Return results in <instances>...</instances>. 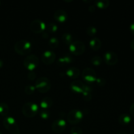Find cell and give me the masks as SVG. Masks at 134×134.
Returning a JSON list of instances; mask_svg holds the SVG:
<instances>
[{
  "instance_id": "cell-6",
  "label": "cell",
  "mask_w": 134,
  "mask_h": 134,
  "mask_svg": "<svg viewBox=\"0 0 134 134\" xmlns=\"http://www.w3.org/2000/svg\"><path fill=\"white\" fill-rule=\"evenodd\" d=\"M83 119V113L79 109H72L68 113L67 120L71 124H79Z\"/></svg>"
},
{
  "instance_id": "cell-27",
  "label": "cell",
  "mask_w": 134,
  "mask_h": 134,
  "mask_svg": "<svg viewBox=\"0 0 134 134\" xmlns=\"http://www.w3.org/2000/svg\"><path fill=\"white\" fill-rule=\"evenodd\" d=\"M86 33L90 37H93L96 34L97 29L96 27L93 26H90L86 28Z\"/></svg>"
},
{
  "instance_id": "cell-24",
  "label": "cell",
  "mask_w": 134,
  "mask_h": 134,
  "mask_svg": "<svg viewBox=\"0 0 134 134\" xmlns=\"http://www.w3.org/2000/svg\"><path fill=\"white\" fill-rule=\"evenodd\" d=\"M45 30L50 33H55L58 30V26L54 22H50L46 25Z\"/></svg>"
},
{
  "instance_id": "cell-9",
  "label": "cell",
  "mask_w": 134,
  "mask_h": 134,
  "mask_svg": "<svg viewBox=\"0 0 134 134\" xmlns=\"http://www.w3.org/2000/svg\"><path fill=\"white\" fill-rule=\"evenodd\" d=\"M46 24L42 20L35 19L30 24V29L34 34H41L44 31Z\"/></svg>"
},
{
  "instance_id": "cell-28",
  "label": "cell",
  "mask_w": 134,
  "mask_h": 134,
  "mask_svg": "<svg viewBox=\"0 0 134 134\" xmlns=\"http://www.w3.org/2000/svg\"><path fill=\"white\" fill-rule=\"evenodd\" d=\"M35 86L34 85H27L24 88V92L27 95H31L35 90Z\"/></svg>"
},
{
  "instance_id": "cell-39",
  "label": "cell",
  "mask_w": 134,
  "mask_h": 134,
  "mask_svg": "<svg viewBox=\"0 0 134 134\" xmlns=\"http://www.w3.org/2000/svg\"><path fill=\"white\" fill-rule=\"evenodd\" d=\"M116 134H127L126 132H119V133H116Z\"/></svg>"
},
{
  "instance_id": "cell-33",
  "label": "cell",
  "mask_w": 134,
  "mask_h": 134,
  "mask_svg": "<svg viewBox=\"0 0 134 134\" xmlns=\"http://www.w3.org/2000/svg\"><path fill=\"white\" fill-rule=\"evenodd\" d=\"M130 112L131 115L134 117V103H132L130 107Z\"/></svg>"
},
{
  "instance_id": "cell-13",
  "label": "cell",
  "mask_w": 134,
  "mask_h": 134,
  "mask_svg": "<svg viewBox=\"0 0 134 134\" xmlns=\"http://www.w3.org/2000/svg\"><path fill=\"white\" fill-rule=\"evenodd\" d=\"M85 85H85L82 81L79 80H75L70 84V89L74 92L82 94L85 89Z\"/></svg>"
},
{
  "instance_id": "cell-3",
  "label": "cell",
  "mask_w": 134,
  "mask_h": 134,
  "mask_svg": "<svg viewBox=\"0 0 134 134\" xmlns=\"http://www.w3.org/2000/svg\"><path fill=\"white\" fill-rule=\"evenodd\" d=\"M39 111V107L37 104L33 102H27L22 106V112L26 117H34L37 114Z\"/></svg>"
},
{
  "instance_id": "cell-11",
  "label": "cell",
  "mask_w": 134,
  "mask_h": 134,
  "mask_svg": "<svg viewBox=\"0 0 134 134\" xmlns=\"http://www.w3.org/2000/svg\"><path fill=\"white\" fill-rule=\"evenodd\" d=\"M56 54L52 51H46L42 54L41 55V61L43 63L47 65H50L54 62L56 60Z\"/></svg>"
},
{
  "instance_id": "cell-14",
  "label": "cell",
  "mask_w": 134,
  "mask_h": 134,
  "mask_svg": "<svg viewBox=\"0 0 134 134\" xmlns=\"http://www.w3.org/2000/svg\"><path fill=\"white\" fill-rule=\"evenodd\" d=\"M54 18L59 22H64L68 18V13L62 9H58L54 12Z\"/></svg>"
},
{
  "instance_id": "cell-40",
  "label": "cell",
  "mask_w": 134,
  "mask_h": 134,
  "mask_svg": "<svg viewBox=\"0 0 134 134\" xmlns=\"http://www.w3.org/2000/svg\"><path fill=\"white\" fill-rule=\"evenodd\" d=\"M130 134H134V129L133 130H132V131H131V132H130Z\"/></svg>"
},
{
  "instance_id": "cell-2",
  "label": "cell",
  "mask_w": 134,
  "mask_h": 134,
  "mask_svg": "<svg viewBox=\"0 0 134 134\" xmlns=\"http://www.w3.org/2000/svg\"><path fill=\"white\" fill-rule=\"evenodd\" d=\"M3 124L5 129L12 134H20L19 127L14 118L6 116L3 120Z\"/></svg>"
},
{
  "instance_id": "cell-30",
  "label": "cell",
  "mask_w": 134,
  "mask_h": 134,
  "mask_svg": "<svg viewBox=\"0 0 134 134\" xmlns=\"http://www.w3.org/2000/svg\"><path fill=\"white\" fill-rule=\"evenodd\" d=\"M71 134H83V132H82V130L81 129L80 127L79 126H75L72 127L71 129Z\"/></svg>"
},
{
  "instance_id": "cell-7",
  "label": "cell",
  "mask_w": 134,
  "mask_h": 134,
  "mask_svg": "<svg viewBox=\"0 0 134 134\" xmlns=\"http://www.w3.org/2000/svg\"><path fill=\"white\" fill-rule=\"evenodd\" d=\"M69 51L75 56H80L85 52L86 46L81 41H75L69 44Z\"/></svg>"
},
{
  "instance_id": "cell-22",
  "label": "cell",
  "mask_w": 134,
  "mask_h": 134,
  "mask_svg": "<svg viewBox=\"0 0 134 134\" xmlns=\"http://www.w3.org/2000/svg\"><path fill=\"white\" fill-rule=\"evenodd\" d=\"M9 107L7 103L4 102L0 103V115L3 116H5L9 114Z\"/></svg>"
},
{
  "instance_id": "cell-15",
  "label": "cell",
  "mask_w": 134,
  "mask_h": 134,
  "mask_svg": "<svg viewBox=\"0 0 134 134\" xmlns=\"http://www.w3.org/2000/svg\"><path fill=\"white\" fill-rule=\"evenodd\" d=\"M80 74H81V71H80L79 69L76 67H71V68H68L65 72V75L69 78L73 79L78 78L80 76Z\"/></svg>"
},
{
  "instance_id": "cell-29",
  "label": "cell",
  "mask_w": 134,
  "mask_h": 134,
  "mask_svg": "<svg viewBox=\"0 0 134 134\" xmlns=\"http://www.w3.org/2000/svg\"><path fill=\"white\" fill-rule=\"evenodd\" d=\"M39 115H40V116L43 119H47L50 116V111L47 109H42L41 110L40 113H39Z\"/></svg>"
},
{
  "instance_id": "cell-21",
  "label": "cell",
  "mask_w": 134,
  "mask_h": 134,
  "mask_svg": "<svg viewBox=\"0 0 134 134\" xmlns=\"http://www.w3.org/2000/svg\"><path fill=\"white\" fill-rule=\"evenodd\" d=\"M95 5L99 9H105L109 6L110 1L109 0H96L95 1Z\"/></svg>"
},
{
  "instance_id": "cell-37",
  "label": "cell",
  "mask_w": 134,
  "mask_h": 134,
  "mask_svg": "<svg viewBox=\"0 0 134 134\" xmlns=\"http://www.w3.org/2000/svg\"><path fill=\"white\" fill-rule=\"evenodd\" d=\"M130 47L132 48V49H133L134 51V39H132V41L130 43Z\"/></svg>"
},
{
  "instance_id": "cell-36",
  "label": "cell",
  "mask_w": 134,
  "mask_h": 134,
  "mask_svg": "<svg viewBox=\"0 0 134 134\" xmlns=\"http://www.w3.org/2000/svg\"><path fill=\"white\" fill-rule=\"evenodd\" d=\"M42 36H43V37L44 38V39H47V38L48 37V34L47 33V31H43V32L42 33Z\"/></svg>"
},
{
  "instance_id": "cell-19",
  "label": "cell",
  "mask_w": 134,
  "mask_h": 134,
  "mask_svg": "<svg viewBox=\"0 0 134 134\" xmlns=\"http://www.w3.org/2000/svg\"><path fill=\"white\" fill-rule=\"evenodd\" d=\"M92 88L89 85H85V89H84L83 92H82V98H83L84 100L85 101H90L92 98Z\"/></svg>"
},
{
  "instance_id": "cell-12",
  "label": "cell",
  "mask_w": 134,
  "mask_h": 134,
  "mask_svg": "<svg viewBox=\"0 0 134 134\" xmlns=\"http://www.w3.org/2000/svg\"><path fill=\"white\" fill-rule=\"evenodd\" d=\"M65 128H66V122L64 119H57L52 122V130L55 133H62V132H64Z\"/></svg>"
},
{
  "instance_id": "cell-1",
  "label": "cell",
  "mask_w": 134,
  "mask_h": 134,
  "mask_svg": "<svg viewBox=\"0 0 134 134\" xmlns=\"http://www.w3.org/2000/svg\"><path fill=\"white\" fill-rule=\"evenodd\" d=\"M14 49L18 54L25 56L31 52V44L29 41L21 39L16 42L14 46Z\"/></svg>"
},
{
  "instance_id": "cell-38",
  "label": "cell",
  "mask_w": 134,
  "mask_h": 134,
  "mask_svg": "<svg viewBox=\"0 0 134 134\" xmlns=\"http://www.w3.org/2000/svg\"><path fill=\"white\" fill-rule=\"evenodd\" d=\"M3 66V60L0 58V69H1Z\"/></svg>"
},
{
  "instance_id": "cell-26",
  "label": "cell",
  "mask_w": 134,
  "mask_h": 134,
  "mask_svg": "<svg viewBox=\"0 0 134 134\" xmlns=\"http://www.w3.org/2000/svg\"><path fill=\"white\" fill-rule=\"evenodd\" d=\"M102 62H103V59L99 56H94L91 58V63L96 66L101 65Z\"/></svg>"
},
{
  "instance_id": "cell-4",
  "label": "cell",
  "mask_w": 134,
  "mask_h": 134,
  "mask_svg": "<svg viewBox=\"0 0 134 134\" xmlns=\"http://www.w3.org/2000/svg\"><path fill=\"white\" fill-rule=\"evenodd\" d=\"M35 88L41 93H46L51 88V82L47 77H39L35 81Z\"/></svg>"
},
{
  "instance_id": "cell-25",
  "label": "cell",
  "mask_w": 134,
  "mask_h": 134,
  "mask_svg": "<svg viewBox=\"0 0 134 134\" xmlns=\"http://www.w3.org/2000/svg\"><path fill=\"white\" fill-rule=\"evenodd\" d=\"M59 40L58 39V38L55 37H51V39H49V41H48V45L51 47V48H58V47L59 46Z\"/></svg>"
},
{
  "instance_id": "cell-23",
  "label": "cell",
  "mask_w": 134,
  "mask_h": 134,
  "mask_svg": "<svg viewBox=\"0 0 134 134\" xmlns=\"http://www.w3.org/2000/svg\"><path fill=\"white\" fill-rule=\"evenodd\" d=\"M62 40L63 43L65 44H70L72 43L73 41V37L72 35L69 33H64L63 35H62Z\"/></svg>"
},
{
  "instance_id": "cell-5",
  "label": "cell",
  "mask_w": 134,
  "mask_h": 134,
  "mask_svg": "<svg viewBox=\"0 0 134 134\" xmlns=\"http://www.w3.org/2000/svg\"><path fill=\"white\" fill-rule=\"evenodd\" d=\"M39 59L37 56L34 54L28 55L25 58L23 62V65L30 71H34L39 65Z\"/></svg>"
},
{
  "instance_id": "cell-42",
  "label": "cell",
  "mask_w": 134,
  "mask_h": 134,
  "mask_svg": "<svg viewBox=\"0 0 134 134\" xmlns=\"http://www.w3.org/2000/svg\"><path fill=\"white\" fill-rule=\"evenodd\" d=\"M0 134H2V133H1V132H0Z\"/></svg>"
},
{
  "instance_id": "cell-18",
  "label": "cell",
  "mask_w": 134,
  "mask_h": 134,
  "mask_svg": "<svg viewBox=\"0 0 134 134\" xmlns=\"http://www.w3.org/2000/svg\"><path fill=\"white\" fill-rule=\"evenodd\" d=\"M118 120H119V122L121 125L126 126L128 125L131 122V121H132V118H131L130 115H128V114L122 113L119 115Z\"/></svg>"
},
{
  "instance_id": "cell-8",
  "label": "cell",
  "mask_w": 134,
  "mask_h": 134,
  "mask_svg": "<svg viewBox=\"0 0 134 134\" xmlns=\"http://www.w3.org/2000/svg\"><path fill=\"white\" fill-rule=\"evenodd\" d=\"M82 77L88 84H92L98 78L96 71L91 68H86L82 70Z\"/></svg>"
},
{
  "instance_id": "cell-10",
  "label": "cell",
  "mask_w": 134,
  "mask_h": 134,
  "mask_svg": "<svg viewBox=\"0 0 134 134\" xmlns=\"http://www.w3.org/2000/svg\"><path fill=\"white\" fill-rule=\"evenodd\" d=\"M103 60L107 65H113L118 62V55L113 51H107L103 55Z\"/></svg>"
},
{
  "instance_id": "cell-34",
  "label": "cell",
  "mask_w": 134,
  "mask_h": 134,
  "mask_svg": "<svg viewBox=\"0 0 134 134\" xmlns=\"http://www.w3.org/2000/svg\"><path fill=\"white\" fill-rule=\"evenodd\" d=\"M130 30L131 33L134 35V22H132L131 24L130 25Z\"/></svg>"
},
{
  "instance_id": "cell-35",
  "label": "cell",
  "mask_w": 134,
  "mask_h": 134,
  "mask_svg": "<svg viewBox=\"0 0 134 134\" xmlns=\"http://www.w3.org/2000/svg\"><path fill=\"white\" fill-rule=\"evenodd\" d=\"M88 10L89 11L92 13V12H94L96 10V7H95V5H90L88 7Z\"/></svg>"
},
{
  "instance_id": "cell-31",
  "label": "cell",
  "mask_w": 134,
  "mask_h": 134,
  "mask_svg": "<svg viewBox=\"0 0 134 134\" xmlns=\"http://www.w3.org/2000/svg\"><path fill=\"white\" fill-rule=\"evenodd\" d=\"M96 82L97 85L100 86V87L104 86L106 85V79L103 77H98V78H97Z\"/></svg>"
},
{
  "instance_id": "cell-32",
  "label": "cell",
  "mask_w": 134,
  "mask_h": 134,
  "mask_svg": "<svg viewBox=\"0 0 134 134\" xmlns=\"http://www.w3.org/2000/svg\"><path fill=\"white\" fill-rule=\"evenodd\" d=\"M27 77L29 80H30V81H34L36 78V74H35V72H34L33 71H30L27 73Z\"/></svg>"
},
{
  "instance_id": "cell-17",
  "label": "cell",
  "mask_w": 134,
  "mask_h": 134,
  "mask_svg": "<svg viewBox=\"0 0 134 134\" xmlns=\"http://www.w3.org/2000/svg\"><path fill=\"white\" fill-rule=\"evenodd\" d=\"M102 41L100 40L99 38L96 37L92 38L89 42L90 47L93 51H98L99 49H100V48L102 47Z\"/></svg>"
},
{
  "instance_id": "cell-41",
  "label": "cell",
  "mask_w": 134,
  "mask_h": 134,
  "mask_svg": "<svg viewBox=\"0 0 134 134\" xmlns=\"http://www.w3.org/2000/svg\"><path fill=\"white\" fill-rule=\"evenodd\" d=\"M0 5H1V1H0Z\"/></svg>"
},
{
  "instance_id": "cell-20",
  "label": "cell",
  "mask_w": 134,
  "mask_h": 134,
  "mask_svg": "<svg viewBox=\"0 0 134 134\" xmlns=\"http://www.w3.org/2000/svg\"><path fill=\"white\" fill-rule=\"evenodd\" d=\"M53 105V100L50 97H44L41 99L40 102V106L43 109H47L52 107Z\"/></svg>"
},
{
  "instance_id": "cell-16",
  "label": "cell",
  "mask_w": 134,
  "mask_h": 134,
  "mask_svg": "<svg viewBox=\"0 0 134 134\" xmlns=\"http://www.w3.org/2000/svg\"><path fill=\"white\" fill-rule=\"evenodd\" d=\"M73 62V58L69 54H65L62 56H60L57 60L56 64L58 66H64L65 65L70 64Z\"/></svg>"
}]
</instances>
